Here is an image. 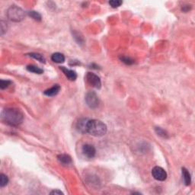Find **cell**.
<instances>
[{"mask_svg": "<svg viewBox=\"0 0 195 195\" xmlns=\"http://www.w3.org/2000/svg\"><path fill=\"white\" fill-rule=\"evenodd\" d=\"M85 79L87 82L92 87L95 88V89H99L101 86V79L97 75L92 72H88L85 76Z\"/></svg>", "mask_w": 195, "mask_h": 195, "instance_id": "5b68a950", "label": "cell"}, {"mask_svg": "<svg viewBox=\"0 0 195 195\" xmlns=\"http://www.w3.org/2000/svg\"><path fill=\"white\" fill-rule=\"evenodd\" d=\"M7 24L5 23L3 21L1 22V35H3L7 32Z\"/></svg>", "mask_w": 195, "mask_h": 195, "instance_id": "7402d4cb", "label": "cell"}, {"mask_svg": "<svg viewBox=\"0 0 195 195\" xmlns=\"http://www.w3.org/2000/svg\"><path fill=\"white\" fill-rule=\"evenodd\" d=\"M29 56H31V57L35 59V60H38V61L41 62V63H45L46 60L45 58L43 56V55L40 54V53H29Z\"/></svg>", "mask_w": 195, "mask_h": 195, "instance_id": "9a60e30c", "label": "cell"}, {"mask_svg": "<svg viewBox=\"0 0 195 195\" xmlns=\"http://www.w3.org/2000/svg\"><path fill=\"white\" fill-rule=\"evenodd\" d=\"M122 4V1H119V0H112V1L109 2V5L112 8H118Z\"/></svg>", "mask_w": 195, "mask_h": 195, "instance_id": "44dd1931", "label": "cell"}, {"mask_svg": "<svg viewBox=\"0 0 195 195\" xmlns=\"http://www.w3.org/2000/svg\"><path fill=\"white\" fill-rule=\"evenodd\" d=\"M1 119L4 123L10 126H18L23 122V114L16 108H6L2 112Z\"/></svg>", "mask_w": 195, "mask_h": 195, "instance_id": "6da1fadb", "label": "cell"}, {"mask_svg": "<svg viewBox=\"0 0 195 195\" xmlns=\"http://www.w3.org/2000/svg\"><path fill=\"white\" fill-rule=\"evenodd\" d=\"M11 83H12L11 81L3 80V79H2V80L0 81V88H1L2 89H6V88H8V85H10Z\"/></svg>", "mask_w": 195, "mask_h": 195, "instance_id": "ffe728a7", "label": "cell"}, {"mask_svg": "<svg viewBox=\"0 0 195 195\" xmlns=\"http://www.w3.org/2000/svg\"><path fill=\"white\" fill-rule=\"evenodd\" d=\"M86 133L94 137H102L107 133V126L104 122L99 120H89Z\"/></svg>", "mask_w": 195, "mask_h": 195, "instance_id": "7a4b0ae2", "label": "cell"}, {"mask_svg": "<svg viewBox=\"0 0 195 195\" xmlns=\"http://www.w3.org/2000/svg\"><path fill=\"white\" fill-rule=\"evenodd\" d=\"M51 60L56 63H63L65 61V56L61 53H54L51 56Z\"/></svg>", "mask_w": 195, "mask_h": 195, "instance_id": "7c38bea8", "label": "cell"}, {"mask_svg": "<svg viewBox=\"0 0 195 195\" xmlns=\"http://www.w3.org/2000/svg\"><path fill=\"white\" fill-rule=\"evenodd\" d=\"M152 175L155 179L159 182H163L167 178V173L162 167L156 166L152 170Z\"/></svg>", "mask_w": 195, "mask_h": 195, "instance_id": "8992f818", "label": "cell"}, {"mask_svg": "<svg viewBox=\"0 0 195 195\" xmlns=\"http://www.w3.org/2000/svg\"><path fill=\"white\" fill-rule=\"evenodd\" d=\"M8 183V177L4 174H1L0 175V186L2 188L5 187L7 185V184Z\"/></svg>", "mask_w": 195, "mask_h": 195, "instance_id": "e0dca14e", "label": "cell"}, {"mask_svg": "<svg viewBox=\"0 0 195 195\" xmlns=\"http://www.w3.org/2000/svg\"><path fill=\"white\" fill-rule=\"evenodd\" d=\"M156 132L158 136H160V137H162L163 138H168V134L166 133V131L164 130L163 129L160 128V127H156Z\"/></svg>", "mask_w": 195, "mask_h": 195, "instance_id": "ac0fdd59", "label": "cell"}, {"mask_svg": "<svg viewBox=\"0 0 195 195\" xmlns=\"http://www.w3.org/2000/svg\"><path fill=\"white\" fill-rule=\"evenodd\" d=\"M60 70L63 71V73L71 81H75L76 79L77 78V74L74 70H70V69H67L66 67L65 66H60Z\"/></svg>", "mask_w": 195, "mask_h": 195, "instance_id": "ba28073f", "label": "cell"}, {"mask_svg": "<svg viewBox=\"0 0 195 195\" xmlns=\"http://www.w3.org/2000/svg\"><path fill=\"white\" fill-rule=\"evenodd\" d=\"M82 153H83L84 156L87 158H92L95 156L96 150L92 145L85 144L82 146Z\"/></svg>", "mask_w": 195, "mask_h": 195, "instance_id": "52a82bcc", "label": "cell"}, {"mask_svg": "<svg viewBox=\"0 0 195 195\" xmlns=\"http://www.w3.org/2000/svg\"><path fill=\"white\" fill-rule=\"evenodd\" d=\"M51 194H55V195H61V194H63V193L61 191H60V190H54V191H51Z\"/></svg>", "mask_w": 195, "mask_h": 195, "instance_id": "cb8c5ba5", "label": "cell"}, {"mask_svg": "<svg viewBox=\"0 0 195 195\" xmlns=\"http://www.w3.org/2000/svg\"><path fill=\"white\" fill-rule=\"evenodd\" d=\"M74 38L76 40L78 44H82V43L84 42L83 38H82V37H80V36H79V33H76V34L75 33V34H74Z\"/></svg>", "mask_w": 195, "mask_h": 195, "instance_id": "603a6c76", "label": "cell"}, {"mask_svg": "<svg viewBox=\"0 0 195 195\" xmlns=\"http://www.w3.org/2000/svg\"><path fill=\"white\" fill-rule=\"evenodd\" d=\"M120 60L127 65H131L134 63V60H132L130 57H127V56H120Z\"/></svg>", "mask_w": 195, "mask_h": 195, "instance_id": "d6986e66", "label": "cell"}, {"mask_svg": "<svg viewBox=\"0 0 195 195\" xmlns=\"http://www.w3.org/2000/svg\"><path fill=\"white\" fill-rule=\"evenodd\" d=\"M88 121H89V119H85V118L80 119V120H79L76 125V128L78 129V130L79 131V132L83 133V134L86 133Z\"/></svg>", "mask_w": 195, "mask_h": 195, "instance_id": "30bf717a", "label": "cell"}, {"mask_svg": "<svg viewBox=\"0 0 195 195\" xmlns=\"http://www.w3.org/2000/svg\"><path fill=\"white\" fill-rule=\"evenodd\" d=\"M29 16L32 17L33 19L36 21H41V15L39 12L36 11H30L28 12Z\"/></svg>", "mask_w": 195, "mask_h": 195, "instance_id": "2e32d148", "label": "cell"}, {"mask_svg": "<svg viewBox=\"0 0 195 195\" xmlns=\"http://www.w3.org/2000/svg\"><path fill=\"white\" fill-rule=\"evenodd\" d=\"M27 70L31 72H34L36 74H42L44 72V70L41 69L40 67L36 66L34 65H29L27 66Z\"/></svg>", "mask_w": 195, "mask_h": 195, "instance_id": "5bb4252c", "label": "cell"}, {"mask_svg": "<svg viewBox=\"0 0 195 195\" xmlns=\"http://www.w3.org/2000/svg\"><path fill=\"white\" fill-rule=\"evenodd\" d=\"M60 91V86L59 85H54L53 87H51V89H46L44 91V94L46 96H49V97H52V96H55L58 94L59 91Z\"/></svg>", "mask_w": 195, "mask_h": 195, "instance_id": "9c48e42d", "label": "cell"}, {"mask_svg": "<svg viewBox=\"0 0 195 195\" xmlns=\"http://www.w3.org/2000/svg\"><path fill=\"white\" fill-rule=\"evenodd\" d=\"M57 158L60 163H62L63 165H68L72 163V158L71 157L66 154H60L58 155Z\"/></svg>", "mask_w": 195, "mask_h": 195, "instance_id": "8fae6325", "label": "cell"}, {"mask_svg": "<svg viewBox=\"0 0 195 195\" xmlns=\"http://www.w3.org/2000/svg\"><path fill=\"white\" fill-rule=\"evenodd\" d=\"M7 16L10 21L14 22H20L25 19V13L22 8L16 6H12L7 11Z\"/></svg>", "mask_w": 195, "mask_h": 195, "instance_id": "3957f363", "label": "cell"}, {"mask_svg": "<svg viewBox=\"0 0 195 195\" xmlns=\"http://www.w3.org/2000/svg\"><path fill=\"white\" fill-rule=\"evenodd\" d=\"M85 102L86 105L91 108V109H95L99 105V99L98 95L95 91H89L85 95Z\"/></svg>", "mask_w": 195, "mask_h": 195, "instance_id": "277c9868", "label": "cell"}, {"mask_svg": "<svg viewBox=\"0 0 195 195\" xmlns=\"http://www.w3.org/2000/svg\"><path fill=\"white\" fill-rule=\"evenodd\" d=\"M182 177H183V180H184V184L187 186H188L191 184V175H190L188 170L185 168H182Z\"/></svg>", "mask_w": 195, "mask_h": 195, "instance_id": "4fadbf2b", "label": "cell"}]
</instances>
